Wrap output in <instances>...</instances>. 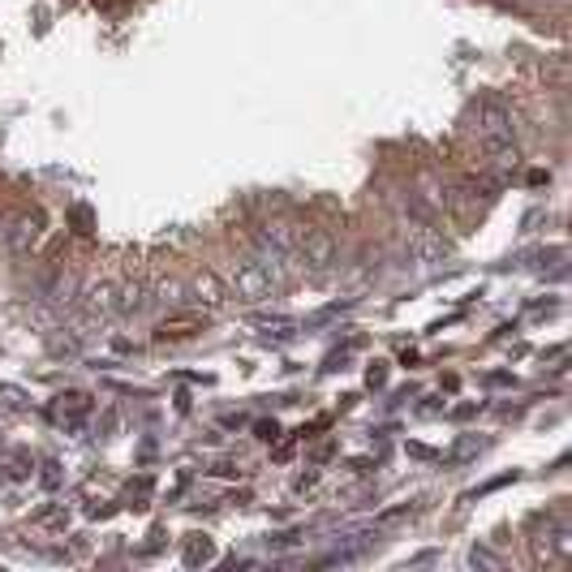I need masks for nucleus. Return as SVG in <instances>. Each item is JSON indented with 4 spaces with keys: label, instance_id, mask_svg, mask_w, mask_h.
<instances>
[{
    "label": "nucleus",
    "instance_id": "obj_1",
    "mask_svg": "<svg viewBox=\"0 0 572 572\" xmlns=\"http://www.w3.org/2000/svg\"><path fill=\"white\" fill-rule=\"evenodd\" d=\"M293 259H302V267L310 271V276H323V271H332L336 259H340V241L327 233V228H306L302 241H297Z\"/></svg>",
    "mask_w": 572,
    "mask_h": 572
},
{
    "label": "nucleus",
    "instance_id": "obj_2",
    "mask_svg": "<svg viewBox=\"0 0 572 572\" xmlns=\"http://www.w3.org/2000/svg\"><path fill=\"white\" fill-rule=\"evenodd\" d=\"M228 280H233V293L241 302H263V297H271L280 289V284L267 276V267L254 263V259H241V263L228 267Z\"/></svg>",
    "mask_w": 572,
    "mask_h": 572
},
{
    "label": "nucleus",
    "instance_id": "obj_3",
    "mask_svg": "<svg viewBox=\"0 0 572 572\" xmlns=\"http://www.w3.org/2000/svg\"><path fill=\"white\" fill-rule=\"evenodd\" d=\"M469 130H474L482 142L512 138V117L499 104H478L474 112H469Z\"/></svg>",
    "mask_w": 572,
    "mask_h": 572
},
{
    "label": "nucleus",
    "instance_id": "obj_4",
    "mask_svg": "<svg viewBox=\"0 0 572 572\" xmlns=\"http://www.w3.org/2000/svg\"><path fill=\"white\" fill-rule=\"evenodd\" d=\"M254 241H259V246H267V250H276L280 259H293V254H297V241H302V228H297L293 220H271V224H263L259 233H254Z\"/></svg>",
    "mask_w": 572,
    "mask_h": 572
},
{
    "label": "nucleus",
    "instance_id": "obj_5",
    "mask_svg": "<svg viewBox=\"0 0 572 572\" xmlns=\"http://www.w3.org/2000/svg\"><path fill=\"white\" fill-rule=\"evenodd\" d=\"M31 241H35V220L9 216L5 224H0V246H5V250L22 254V250H31Z\"/></svg>",
    "mask_w": 572,
    "mask_h": 572
},
{
    "label": "nucleus",
    "instance_id": "obj_6",
    "mask_svg": "<svg viewBox=\"0 0 572 572\" xmlns=\"http://www.w3.org/2000/svg\"><path fill=\"white\" fill-rule=\"evenodd\" d=\"M486 164H491V173H512V168H521V151L512 138H495L486 142Z\"/></svg>",
    "mask_w": 572,
    "mask_h": 572
},
{
    "label": "nucleus",
    "instance_id": "obj_7",
    "mask_svg": "<svg viewBox=\"0 0 572 572\" xmlns=\"http://www.w3.org/2000/svg\"><path fill=\"white\" fill-rule=\"evenodd\" d=\"M82 310H87V319H108L112 310H117V289L112 284H95V289L82 293Z\"/></svg>",
    "mask_w": 572,
    "mask_h": 572
},
{
    "label": "nucleus",
    "instance_id": "obj_8",
    "mask_svg": "<svg viewBox=\"0 0 572 572\" xmlns=\"http://www.w3.org/2000/svg\"><path fill=\"white\" fill-rule=\"evenodd\" d=\"M151 306V289L142 280H125L117 289V314H142Z\"/></svg>",
    "mask_w": 572,
    "mask_h": 572
},
{
    "label": "nucleus",
    "instance_id": "obj_9",
    "mask_svg": "<svg viewBox=\"0 0 572 572\" xmlns=\"http://www.w3.org/2000/svg\"><path fill=\"white\" fill-rule=\"evenodd\" d=\"M194 332H203V314H181V319H164L155 327V340H185Z\"/></svg>",
    "mask_w": 572,
    "mask_h": 572
},
{
    "label": "nucleus",
    "instance_id": "obj_10",
    "mask_svg": "<svg viewBox=\"0 0 572 572\" xmlns=\"http://www.w3.org/2000/svg\"><path fill=\"white\" fill-rule=\"evenodd\" d=\"M194 297L203 302L207 310H220L224 306V284H220V276H211V271H198L194 276Z\"/></svg>",
    "mask_w": 572,
    "mask_h": 572
},
{
    "label": "nucleus",
    "instance_id": "obj_11",
    "mask_svg": "<svg viewBox=\"0 0 572 572\" xmlns=\"http://www.w3.org/2000/svg\"><path fill=\"white\" fill-rule=\"evenodd\" d=\"M74 289H78V276H74V271H65V276L56 280V289H52V302L69 306V302H74Z\"/></svg>",
    "mask_w": 572,
    "mask_h": 572
},
{
    "label": "nucleus",
    "instance_id": "obj_12",
    "mask_svg": "<svg viewBox=\"0 0 572 572\" xmlns=\"http://www.w3.org/2000/svg\"><path fill=\"white\" fill-rule=\"evenodd\" d=\"M87 409H91V400H87V396H82V392H69V396H65V413H61V409H56V413H61L65 422H78Z\"/></svg>",
    "mask_w": 572,
    "mask_h": 572
},
{
    "label": "nucleus",
    "instance_id": "obj_13",
    "mask_svg": "<svg viewBox=\"0 0 572 572\" xmlns=\"http://www.w3.org/2000/svg\"><path fill=\"white\" fill-rule=\"evenodd\" d=\"M181 293H185V289H181V284H177L173 276H164V280H160V297H164V302H185Z\"/></svg>",
    "mask_w": 572,
    "mask_h": 572
},
{
    "label": "nucleus",
    "instance_id": "obj_14",
    "mask_svg": "<svg viewBox=\"0 0 572 572\" xmlns=\"http://www.w3.org/2000/svg\"><path fill=\"white\" fill-rule=\"evenodd\" d=\"M203 560H211V547L207 542H194V547L185 551V564H203Z\"/></svg>",
    "mask_w": 572,
    "mask_h": 572
},
{
    "label": "nucleus",
    "instance_id": "obj_15",
    "mask_svg": "<svg viewBox=\"0 0 572 572\" xmlns=\"http://www.w3.org/2000/svg\"><path fill=\"white\" fill-rule=\"evenodd\" d=\"M486 448V439H461L456 443V456H478Z\"/></svg>",
    "mask_w": 572,
    "mask_h": 572
},
{
    "label": "nucleus",
    "instance_id": "obj_16",
    "mask_svg": "<svg viewBox=\"0 0 572 572\" xmlns=\"http://www.w3.org/2000/svg\"><path fill=\"white\" fill-rule=\"evenodd\" d=\"M469 564H491V568H495L499 560H495V555L486 551V547H478V551H469Z\"/></svg>",
    "mask_w": 572,
    "mask_h": 572
}]
</instances>
